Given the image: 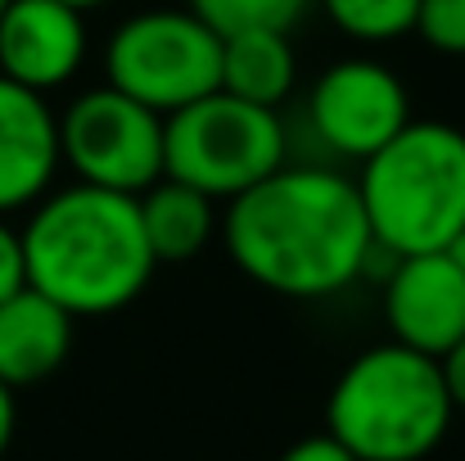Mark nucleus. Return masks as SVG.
<instances>
[{"mask_svg": "<svg viewBox=\"0 0 465 461\" xmlns=\"http://www.w3.org/2000/svg\"><path fill=\"white\" fill-rule=\"evenodd\" d=\"M222 236L231 263L285 299H330L380 254L357 181L325 167H281L235 195Z\"/></svg>", "mask_w": 465, "mask_h": 461, "instance_id": "f257e3e1", "label": "nucleus"}, {"mask_svg": "<svg viewBox=\"0 0 465 461\" xmlns=\"http://www.w3.org/2000/svg\"><path fill=\"white\" fill-rule=\"evenodd\" d=\"M23 236L27 286L73 316H109L136 304L154 276L136 195L64 185L36 204Z\"/></svg>", "mask_w": 465, "mask_h": 461, "instance_id": "f03ea898", "label": "nucleus"}, {"mask_svg": "<svg viewBox=\"0 0 465 461\" xmlns=\"http://www.w3.org/2000/svg\"><path fill=\"white\" fill-rule=\"evenodd\" d=\"M452 412L439 357L407 344H375L334 380L325 435L357 461H425L443 444Z\"/></svg>", "mask_w": 465, "mask_h": 461, "instance_id": "7ed1b4c3", "label": "nucleus"}, {"mask_svg": "<svg viewBox=\"0 0 465 461\" xmlns=\"http://www.w3.org/2000/svg\"><path fill=\"white\" fill-rule=\"evenodd\" d=\"M357 195L389 258L439 254L465 226V132L452 123H407L361 163Z\"/></svg>", "mask_w": 465, "mask_h": 461, "instance_id": "20e7f679", "label": "nucleus"}, {"mask_svg": "<svg viewBox=\"0 0 465 461\" xmlns=\"http://www.w3.org/2000/svg\"><path fill=\"white\" fill-rule=\"evenodd\" d=\"M285 167V123L276 109L213 91L163 118V176L235 199Z\"/></svg>", "mask_w": 465, "mask_h": 461, "instance_id": "39448f33", "label": "nucleus"}, {"mask_svg": "<svg viewBox=\"0 0 465 461\" xmlns=\"http://www.w3.org/2000/svg\"><path fill=\"white\" fill-rule=\"evenodd\" d=\"M109 86L154 114H176L222 86V36L194 9H145L104 50Z\"/></svg>", "mask_w": 465, "mask_h": 461, "instance_id": "423d86ee", "label": "nucleus"}, {"mask_svg": "<svg viewBox=\"0 0 465 461\" xmlns=\"http://www.w3.org/2000/svg\"><path fill=\"white\" fill-rule=\"evenodd\" d=\"M59 154L82 185L145 195L163 181V114L104 82L64 109Z\"/></svg>", "mask_w": 465, "mask_h": 461, "instance_id": "0eeeda50", "label": "nucleus"}, {"mask_svg": "<svg viewBox=\"0 0 465 461\" xmlns=\"http://www.w3.org/2000/svg\"><path fill=\"white\" fill-rule=\"evenodd\" d=\"M308 118L334 154L366 163L411 123V95L389 64L352 55L316 77Z\"/></svg>", "mask_w": 465, "mask_h": 461, "instance_id": "6e6552de", "label": "nucleus"}, {"mask_svg": "<svg viewBox=\"0 0 465 461\" xmlns=\"http://www.w3.org/2000/svg\"><path fill=\"white\" fill-rule=\"evenodd\" d=\"M384 321L393 330V344L443 357L465 339V272L443 249L393 258L384 286Z\"/></svg>", "mask_w": 465, "mask_h": 461, "instance_id": "1a4fd4ad", "label": "nucleus"}, {"mask_svg": "<svg viewBox=\"0 0 465 461\" xmlns=\"http://www.w3.org/2000/svg\"><path fill=\"white\" fill-rule=\"evenodd\" d=\"M86 59L82 9L64 0H9L0 9V77L45 95L77 77Z\"/></svg>", "mask_w": 465, "mask_h": 461, "instance_id": "9d476101", "label": "nucleus"}, {"mask_svg": "<svg viewBox=\"0 0 465 461\" xmlns=\"http://www.w3.org/2000/svg\"><path fill=\"white\" fill-rule=\"evenodd\" d=\"M59 163V118L45 95L0 77V217L45 199Z\"/></svg>", "mask_w": 465, "mask_h": 461, "instance_id": "9b49d317", "label": "nucleus"}, {"mask_svg": "<svg viewBox=\"0 0 465 461\" xmlns=\"http://www.w3.org/2000/svg\"><path fill=\"white\" fill-rule=\"evenodd\" d=\"M73 312L23 286L0 304V380L9 389L36 385L68 362L73 348Z\"/></svg>", "mask_w": 465, "mask_h": 461, "instance_id": "f8f14e48", "label": "nucleus"}, {"mask_svg": "<svg viewBox=\"0 0 465 461\" xmlns=\"http://www.w3.org/2000/svg\"><path fill=\"white\" fill-rule=\"evenodd\" d=\"M136 204H141V226H145L154 263L199 258L208 249L213 231H217V213H213L217 199H208L203 190H194L185 181L163 176L145 195H136Z\"/></svg>", "mask_w": 465, "mask_h": 461, "instance_id": "ddd939ff", "label": "nucleus"}, {"mask_svg": "<svg viewBox=\"0 0 465 461\" xmlns=\"http://www.w3.org/2000/svg\"><path fill=\"white\" fill-rule=\"evenodd\" d=\"M299 82V55L290 32H240L222 36V86L262 109H281Z\"/></svg>", "mask_w": 465, "mask_h": 461, "instance_id": "4468645a", "label": "nucleus"}, {"mask_svg": "<svg viewBox=\"0 0 465 461\" xmlns=\"http://www.w3.org/2000/svg\"><path fill=\"white\" fill-rule=\"evenodd\" d=\"M316 5L343 36L366 45H384L416 32V14H420V0H316Z\"/></svg>", "mask_w": 465, "mask_h": 461, "instance_id": "2eb2a0df", "label": "nucleus"}, {"mask_svg": "<svg viewBox=\"0 0 465 461\" xmlns=\"http://www.w3.org/2000/svg\"><path fill=\"white\" fill-rule=\"evenodd\" d=\"M316 0H190V9L217 32V36H240V32H294L299 18Z\"/></svg>", "mask_w": 465, "mask_h": 461, "instance_id": "dca6fc26", "label": "nucleus"}, {"mask_svg": "<svg viewBox=\"0 0 465 461\" xmlns=\"http://www.w3.org/2000/svg\"><path fill=\"white\" fill-rule=\"evenodd\" d=\"M416 32L439 55H465V0H420Z\"/></svg>", "mask_w": 465, "mask_h": 461, "instance_id": "f3484780", "label": "nucleus"}, {"mask_svg": "<svg viewBox=\"0 0 465 461\" xmlns=\"http://www.w3.org/2000/svg\"><path fill=\"white\" fill-rule=\"evenodd\" d=\"M27 286V267H23V236L0 217V304L9 295H18Z\"/></svg>", "mask_w": 465, "mask_h": 461, "instance_id": "a211bd4d", "label": "nucleus"}, {"mask_svg": "<svg viewBox=\"0 0 465 461\" xmlns=\"http://www.w3.org/2000/svg\"><path fill=\"white\" fill-rule=\"evenodd\" d=\"M281 461H357L334 435H312V439H299Z\"/></svg>", "mask_w": 465, "mask_h": 461, "instance_id": "6ab92c4d", "label": "nucleus"}, {"mask_svg": "<svg viewBox=\"0 0 465 461\" xmlns=\"http://www.w3.org/2000/svg\"><path fill=\"white\" fill-rule=\"evenodd\" d=\"M439 366H443V385H448V394H452V407L465 412V339L439 357Z\"/></svg>", "mask_w": 465, "mask_h": 461, "instance_id": "aec40b11", "label": "nucleus"}, {"mask_svg": "<svg viewBox=\"0 0 465 461\" xmlns=\"http://www.w3.org/2000/svg\"><path fill=\"white\" fill-rule=\"evenodd\" d=\"M14 421H18V412H14V389L0 380V457H5V448H9V439H14Z\"/></svg>", "mask_w": 465, "mask_h": 461, "instance_id": "412c9836", "label": "nucleus"}, {"mask_svg": "<svg viewBox=\"0 0 465 461\" xmlns=\"http://www.w3.org/2000/svg\"><path fill=\"white\" fill-rule=\"evenodd\" d=\"M443 254H448V258H452V263H457V267H461V272H465V226H461V231H457V236H452V245H448Z\"/></svg>", "mask_w": 465, "mask_h": 461, "instance_id": "4be33fe9", "label": "nucleus"}, {"mask_svg": "<svg viewBox=\"0 0 465 461\" xmlns=\"http://www.w3.org/2000/svg\"><path fill=\"white\" fill-rule=\"evenodd\" d=\"M64 5H73V9H82V14H86V9H95V5H104V0H64Z\"/></svg>", "mask_w": 465, "mask_h": 461, "instance_id": "5701e85b", "label": "nucleus"}, {"mask_svg": "<svg viewBox=\"0 0 465 461\" xmlns=\"http://www.w3.org/2000/svg\"><path fill=\"white\" fill-rule=\"evenodd\" d=\"M5 5H9V0H0V9H5Z\"/></svg>", "mask_w": 465, "mask_h": 461, "instance_id": "b1692460", "label": "nucleus"}]
</instances>
